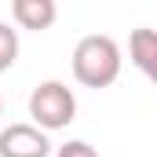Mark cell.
Listing matches in <instances>:
<instances>
[{
    "label": "cell",
    "mask_w": 157,
    "mask_h": 157,
    "mask_svg": "<svg viewBox=\"0 0 157 157\" xmlns=\"http://www.w3.org/2000/svg\"><path fill=\"white\" fill-rule=\"evenodd\" d=\"M73 77L84 88H110L121 77V48L106 33H88L73 48Z\"/></svg>",
    "instance_id": "cell-1"
},
{
    "label": "cell",
    "mask_w": 157,
    "mask_h": 157,
    "mask_svg": "<svg viewBox=\"0 0 157 157\" xmlns=\"http://www.w3.org/2000/svg\"><path fill=\"white\" fill-rule=\"evenodd\" d=\"M29 117L40 132H59L77 117V99L62 80H40L29 95Z\"/></svg>",
    "instance_id": "cell-2"
},
{
    "label": "cell",
    "mask_w": 157,
    "mask_h": 157,
    "mask_svg": "<svg viewBox=\"0 0 157 157\" xmlns=\"http://www.w3.org/2000/svg\"><path fill=\"white\" fill-rule=\"evenodd\" d=\"M51 143L48 132H40L33 124H11L0 132V157H48Z\"/></svg>",
    "instance_id": "cell-3"
},
{
    "label": "cell",
    "mask_w": 157,
    "mask_h": 157,
    "mask_svg": "<svg viewBox=\"0 0 157 157\" xmlns=\"http://www.w3.org/2000/svg\"><path fill=\"white\" fill-rule=\"evenodd\" d=\"M11 15L22 29H48L59 18V7H55V0H15Z\"/></svg>",
    "instance_id": "cell-4"
},
{
    "label": "cell",
    "mask_w": 157,
    "mask_h": 157,
    "mask_svg": "<svg viewBox=\"0 0 157 157\" xmlns=\"http://www.w3.org/2000/svg\"><path fill=\"white\" fill-rule=\"evenodd\" d=\"M128 55H132V62L146 73V77H154V59H157V37L154 29H135L132 37H128Z\"/></svg>",
    "instance_id": "cell-5"
},
{
    "label": "cell",
    "mask_w": 157,
    "mask_h": 157,
    "mask_svg": "<svg viewBox=\"0 0 157 157\" xmlns=\"http://www.w3.org/2000/svg\"><path fill=\"white\" fill-rule=\"evenodd\" d=\"M15 59H18V33H15L7 22H0V73L11 70Z\"/></svg>",
    "instance_id": "cell-6"
},
{
    "label": "cell",
    "mask_w": 157,
    "mask_h": 157,
    "mask_svg": "<svg viewBox=\"0 0 157 157\" xmlns=\"http://www.w3.org/2000/svg\"><path fill=\"white\" fill-rule=\"evenodd\" d=\"M55 157H99V154H95V146H88L84 139H70V143L59 146V154H55Z\"/></svg>",
    "instance_id": "cell-7"
},
{
    "label": "cell",
    "mask_w": 157,
    "mask_h": 157,
    "mask_svg": "<svg viewBox=\"0 0 157 157\" xmlns=\"http://www.w3.org/2000/svg\"><path fill=\"white\" fill-rule=\"evenodd\" d=\"M0 113H4V99H0Z\"/></svg>",
    "instance_id": "cell-8"
}]
</instances>
